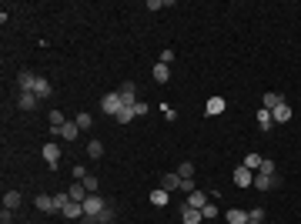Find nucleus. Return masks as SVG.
Instances as JSON below:
<instances>
[{
    "instance_id": "nucleus-1",
    "label": "nucleus",
    "mask_w": 301,
    "mask_h": 224,
    "mask_svg": "<svg viewBox=\"0 0 301 224\" xmlns=\"http://www.w3.org/2000/svg\"><path fill=\"white\" fill-rule=\"evenodd\" d=\"M121 107H124L121 90H111V94H104V97H100V111L111 114V117H117V114H121Z\"/></svg>"
},
{
    "instance_id": "nucleus-2",
    "label": "nucleus",
    "mask_w": 301,
    "mask_h": 224,
    "mask_svg": "<svg viewBox=\"0 0 301 224\" xmlns=\"http://www.w3.org/2000/svg\"><path fill=\"white\" fill-rule=\"evenodd\" d=\"M275 184H278V174H261V171H258V174H255V184H251V188H258V191H271Z\"/></svg>"
},
{
    "instance_id": "nucleus-3",
    "label": "nucleus",
    "mask_w": 301,
    "mask_h": 224,
    "mask_svg": "<svg viewBox=\"0 0 301 224\" xmlns=\"http://www.w3.org/2000/svg\"><path fill=\"white\" fill-rule=\"evenodd\" d=\"M281 104H285V94H278V90H268L265 97H261V107H265V111H275Z\"/></svg>"
},
{
    "instance_id": "nucleus-4",
    "label": "nucleus",
    "mask_w": 301,
    "mask_h": 224,
    "mask_svg": "<svg viewBox=\"0 0 301 224\" xmlns=\"http://www.w3.org/2000/svg\"><path fill=\"white\" fill-rule=\"evenodd\" d=\"M33 204H37V211H44V214L57 211V201H54V194H37V198H33Z\"/></svg>"
},
{
    "instance_id": "nucleus-5",
    "label": "nucleus",
    "mask_w": 301,
    "mask_h": 224,
    "mask_svg": "<svg viewBox=\"0 0 301 224\" xmlns=\"http://www.w3.org/2000/svg\"><path fill=\"white\" fill-rule=\"evenodd\" d=\"M161 188H164L167 194H171V191H181V174L178 171H167L164 178H161Z\"/></svg>"
},
{
    "instance_id": "nucleus-6",
    "label": "nucleus",
    "mask_w": 301,
    "mask_h": 224,
    "mask_svg": "<svg viewBox=\"0 0 301 224\" xmlns=\"http://www.w3.org/2000/svg\"><path fill=\"white\" fill-rule=\"evenodd\" d=\"M201 221H204V214L198 208H188V204L181 208V224H201Z\"/></svg>"
},
{
    "instance_id": "nucleus-7",
    "label": "nucleus",
    "mask_w": 301,
    "mask_h": 224,
    "mask_svg": "<svg viewBox=\"0 0 301 224\" xmlns=\"http://www.w3.org/2000/svg\"><path fill=\"white\" fill-rule=\"evenodd\" d=\"M121 101H124V107H134V104H137V87H134L131 80L121 84Z\"/></svg>"
},
{
    "instance_id": "nucleus-8",
    "label": "nucleus",
    "mask_w": 301,
    "mask_h": 224,
    "mask_svg": "<svg viewBox=\"0 0 301 224\" xmlns=\"http://www.w3.org/2000/svg\"><path fill=\"white\" fill-rule=\"evenodd\" d=\"M40 154H44V161L50 164V168H57V164H60V144H44V151H40Z\"/></svg>"
},
{
    "instance_id": "nucleus-9",
    "label": "nucleus",
    "mask_w": 301,
    "mask_h": 224,
    "mask_svg": "<svg viewBox=\"0 0 301 224\" xmlns=\"http://www.w3.org/2000/svg\"><path fill=\"white\" fill-rule=\"evenodd\" d=\"M234 184H238V188H248V184H255V171H248L245 164H241V168L234 171Z\"/></svg>"
},
{
    "instance_id": "nucleus-10",
    "label": "nucleus",
    "mask_w": 301,
    "mask_h": 224,
    "mask_svg": "<svg viewBox=\"0 0 301 224\" xmlns=\"http://www.w3.org/2000/svg\"><path fill=\"white\" fill-rule=\"evenodd\" d=\"M37 101H40L37 94H30V90H20V97H17V107H20V111H33V107H37Z\"/></svg>"
},
{
    "instance_id": "nucleus-11",
    "label": "nucleus",
    "mask_w": 301,
    "mask_h": 224,
    "mask_svg": "<svg viewBox=\"0 0 301 224\" xmlns=\"http://www.w3.org/2000/svg\"><path fill=\"white\" fill-rule=\"evenodd\" d=\"M151 77H154L157 84H167V80H171V67H167V64H161V60H157V64H154V70H151Z\"/></svg>"
},
{
    "instance_id": "nucleus-12",
    "label": "nucleus",
    "mask_w": 301,
    "mask_h": 224,
    "mask_svg": "<svg viewBox=\"0 0 301 224\" xmlns=\"http://www.w3.org/2000/svg\"><path fill=\"white\" fill-rule=\"evenodd\" d=\"M60 214H64V218H84V201H67Z\"/></svg>"
},
{
    "instance_id": "nucleus-13",
    "label": "nucleus",
    "mask_w": 301,
    "mask_h": 224,
    "mask_svg": "<svg viewBox=\"0 0 301 224\" xmlns=\"http://www.w3.org/2000/svg\"><path fill=\"white\" fill-rule=\"evenodd\" d=\"M33 84H37V77H33L30 70H20V74H17V87L20 90H30L33 94Z\"/></svg>"
},
{
    "instance_id": "nucleus-14",
    "label": "nucleus",
    "mask_w": 301,
    "mask_h": 224,
    "mask_svg": "<svg viewBox=\"0 0 301 224\" xmlns=\"http://www.w3.org/2000/svg\"><path fill=\"white\" fill-rule=\"evenodd\" d=\"M224 107H228V104H224V97H208V104H204V114H224Z\"/></svg>"
},
{
    "instance_id": "nucleus-15",
    "label": "nucleus",
    "mask_w": 301,
    "mask_h": 224,
    "mask_svg": "<svg viewBox=\"0 0 301 224\" xmlns=\"http://www.w3.org/2000/svg\"><path fill=\"white\" fill-rule=\"evenodd\" d=\"M33 94H37L40 101H44V97H50V94H54V87H50V80H47V77H37V84H33Z\"/></svg>"
},
{
    "instance_id": "nucleus-16",
    "label": "nucleus",
    "mask_w": 301,
    "mask_h": 224,
    "mask_svg": "<svg viewBox=\"0 0 301 224\" xmlns=\"http://www.w3.org/2000/svg\"><path fill=\"white\" fill-rule=\"evenodd\" d=\"M184 204H188V208H198V211H201V208L208 204V194H204V191H191V194H188V201H184Z\"/></svg>"
},
{
    "instance_id": "nucleus-17",
    "label": "nucleus",
    "mask_w": 301,
    "mask_h": 224,
    "mask_svg": "<svg viewBox=\"0 0 301 224\" xmlns=\"http://www.w3.org/2000/svg\"><path fill=\"white\" fill-rule=\"evenodd\" d=\"M271 117H275V124H288V121H291V107H288V101L281 104V107H275V111H271Z\"/></svg>"
},
{
    "instance_id": "nucleus-18",
    "label": "nucleus",
    "mask_w": 301,
    "mask_h": 224,
    "mask_svg": "<svg viewBox=\"0 0 301 224\" xmlns=\"http://www.w3.org/2000/svg\"><path fill=\"white\" fill-rule=\"evenodd\" d=\"M224 221H228V224H248V211H241V208H231V211L224 214Z\"/></svg>"
},
{
    "instance_id": "nucleus-19",
    "label": "nucleus",
    "mask_w": 301,
    "mask_h": 224,
    "mask_svg": "<svg viewBox=\"0 0 301 224\" xmlns=\"http://www.w3.org/2000/svg\"><path fill=\"white\" fill-rule=\"evenodd\" d=\"M77 134H80L77 121H67L64 127H60V137H64V141H77Z\"/></svg>"
},
{
    "instance_id": "nucleus-20",
    "label": "nucleus",
    "mask_w": 301,
    "mask_h": 224,
    "mask_svg": "<svg viewBox=\"0 0 301 224\" xmlns=\"http://www.w3.org/2000/svg\"><path fill=\"white\" fill-rule=\"evenodd\" d=\"M167 201H171V194H167L164 188L151 191V204H154V208H167Z\"/></svg>"
},
{
    "instance_id": "nucleus-21",
    "label": "nucleus",
    "mask_w": 301,
    "mask_h": 224,
    "mask_svg": "<svg viewBox=\"0 0 301 224\" xmlns=\"http://www.w3.org/2000/svg\"><path fill=\"white\" fill-rule=\"evenodd\" d=\"M67 194H70V201H84V198H87V188H84L80 181H74V184L67 188Z\"/></svg>"
},
{
    "instance_id": "nucleus-22",
    "label": "nucleus",
    "mask_w": 301,
    "mask_h": 224,
    "mask_svg": "<svg viewBox=\"0 0 301 224\" xmlns=\"http://www.w3.org/2000/svg\"><path fill=\"white\" fill-rule=\"evenodd\" d=\"M255 117H258V127H261V131H271V124H275V117H271V111H265V107H261V111H258Z\"/></svg>"
},
{
    "instance_id": "nucleus-23",
    "label": "nucleus",
    "mask_w": 301,
    "mask_h": 224,
    "mask_svg": "<svg viewBox=\"0 0 301 224\" xmlns=\"http://www.w3.org/2000/svg\"><path fill=\"white\" fill-rule=\"evenodd\" d=\"M261 164H265V157L258 154V151H251V154L245 157V168H248V171H261Z\"/></svg>"
},
{
    "instance_id": "nucleus-24",
    "label": "nucleus",
    "mask_w": 301,
    "mask_h": 224,
    "mask_svg": "<svg viewBox=\"0 0 301 224\" xmlns=\"http://www.w3.org/2000/svg\"><path fill=\"white\" fill-rule=\"evenodd\" d=\"M17 204H20V191H7V194H3V208H7V211H13Z\"/></svg>"
},
{
    "instance_id": "nucleus-25",
    "label": "nucleus",
    "mask_w": 301,
    "mask_h": 224,
    "mask_svg": "<svg viewBox=\"0 0 301 224\" xmlns=\"http://www.w3.org/2000/svg\"><path fill=\"white\" fill-rule=\"evenodd\" d=\"M87 154L94 157V161H97V157H104V144H100V141H87Z\"/></svg>"
},
{
    "instance_id": "nucleus-26",
    "label": "nucleus",
    "mask_w": 301,
    "mask_h": 224,
    "mask_svg": "<svg viewBox=\"0 0 301 224\" xmlns=\"http://www.w3.org/2000/svg\"><path fill=\"white\" fill-rule=\"evenodd\" d=\"M74 121H77V127H80V131H90V124H94V117H90V114L84 111V114H77Z\"/></svg>"
},
{
    "instance_id": "nucleus-27",
    "label": "nucleus",
    "mask_w": 301,
    "mask_h": 224,
    "mask_svg": "<svg viewBox=\"0 0 301 224\" xmlns=\"http://www.w3.org/2000/svg\"><path fill=\"white\" fill-rule=\"evenodd\" d=\"M80 184H84V188H87V194H97V188H100V181L94 178V174H87V178L80 181Z\"/></svg>"
},
{
    "instance_id": "nucleus-28",
    "label": "nucleus",
    "mask_w": 301,
    "mask_h": 224,
    "mask_svg": "<svg viewBox=\"0 0 301 224\" xmlns=\"http://www.w3.org/2000/svg\"><path fill=\"white\" fill-rule=\"evenodd\" d=\"M114 121H117V124H131L134 121V107H121V114H117Z\"/></svg>"
},
{
    "instance_id": "nucleus-29",
    "label": "nucleus",
    "mask_w": 301,
    "mask_h": 224,
    "mask_svg": "<svg viewBox=\"0 0 301 224\" xmlns=\"http://www.w3.org/2000/svg\"><path fill=\"white\" fill-rule=\"evenodd\" d=\"M178 174H181V178H194V164H191V161H181Z\"/></svg>"
},
{
    "instance_id": "nucleus-30",
    "label": "nucleus",
    "mask_w": 301,
    "mask_h": 224,
    "mask_svg": "<svg viewBox=\"0 0 301 224\" xmlns=\"http://www.w3.org/2000/svg\"><path fill=\"white\" fill-rule=\"evenodd\" d=\"M201 214H204V221H214V218H218V208H214V204L208 201L204 208H201Z\"/></svg>"
},
{
    "instance_id": "nucleus-31",
    "label": "nucleus",
    "mask_w": 301,
    "mask_h": 224,
    "mask_svg": "<svg viewBox=\"0 0 301 224\" xmlns=\"http://www.w3.org/2000/svg\"><path fill=\"white\" fill-rule=\"evenodd\" d=\"M248 221L261 224V221H265V208H255V211H248Z\"/></svg>"
},
{
    "instance_id": "nucleus-32",
    "label": "nucleus",
    "mask_w": 301,
    "mask_h": 224,
    "mask_svg": "<svg viewBox=\"0 0 301 224\" xmlns=\"http://www.w3.org/2000/svg\"><path fill=\"white\" fill-rule=\"evenodd\" d=\"M111 221H114V208L107 204V208H104V214L97 218V224H111Z\"/></svg>"
},
{
    "instance_id": "nucleus-33",
    "label": "nucleus",
    "mask_w": 301,
    "mask_h": 224,
    "mask_svg": "<svg viewBox=\"0 0 301 224\" xmlns=\"http://www.w3.org/2000/svg\"><path fill=\"white\" fill-rule=\"evenodd\" d=\"M171 60H174V50H171V47H164V50H161V64H167V67H171Z\"/></svg>"
},
{
    "instance_id": "nucleus-34",
    "label": "nucleus",
    "mask_w": 301,
    "mask_h": 224,
    "mask_svg": "<svg viewBox=\"0 0 301 224\" xmlns=\"http://www.w3.org/2000/svg\"><path fill=\"white\" fill-rule=\"evenodd\" d=\"M144 114H147V104L137 101V104H134V117H144Z\"/></svg>"
},
{
    "instance_id": "nucleus-35",
    "label": "nucleus",
    "mask_w": 301,
    "mask_h": 224,
    "mask_svg": "<svg viewBox=\"0 0 301 224\" xmlns=\"http://www.w3.org/2000/svg\"><path fill=\"white\" fill-rule=\"evenodd\" d=\"M161 111H164V117H167V121H178V111H174V107H167V104H164Z\"/></svg>"
},
{
    "instance_id": "nucleus-36",
    "label": "nucleus",
    "mask_w": 301,
    "mask_h": 224,
    "mask_svg": "<svg viewBox=\"0 0 301 224\" xmlns=\"http://www.w3.org/2000/svg\"><path fill=\"white\" fill-rule=\"evenodd\" d=\"M261 174H275V161H268V157H265V164H261Z\"/></svg>"
},
{
    "instance_id": "nucleus-37",
    "label": "nucleus",
    "mask_w": 301,
    "mask_h": 224,
    "mask_svg": "<svg viewBox=\"0 0 301 224\" xmlns=\"http://www.w3.org/2000/svg\"><path fill=\"white\" fill-rule=\"evenodd\" d=\"M248 224H255V221H248Z\"/></svg>"
}]
</instances>
